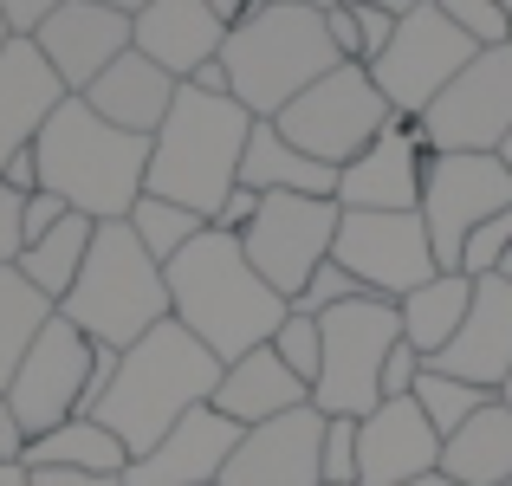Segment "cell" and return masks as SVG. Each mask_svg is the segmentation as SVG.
Masks as SVG:
<instances>
[{
    "instance_id": "cell-1",
    "label": "cell",
    "mask_w": 512,
    "mask_h": 486,
    "mask_svg": "<svg viewBox=\"0 0 512 486\" xmlns=\"http://www.w3.org/2000/svg\"><path fill=\"white\" fill-rule=\"evenodd\" d=\"M163 279H169V318L182 324V331H195L221 363L273 344V331L292 312V299H279V292L253 273L247 247H240L234 234H221V227L188 240L163 266Z\"/></svg>"
},
{
    "instance_id": "cell-2",
    "label": "cell",
    "mask_w": 512,
    "mask_h": 486,
    "mask_svg": "<svg viewBox=\"0 0 512 486\" xmlns=\"http://www.w3.org/2000/svg\"><path fill=\"white\" fill-rule=\"evenodd\" d=\"M221 370L227 363L214 357L195 331H182L175 318H163L150 337H137V344L117 357L111 396L98 402V422L111 428L130 448V461H137V454H150L182 415H195L201 402H214Z\"/></svg>"
},
{
    "instance_id": "cell-3",
    "label": "cell",
    "mask_w": 512,
    "mask_h": 486,
    "mask_svg": "<svg viewBox=\"0 0 512 486\" xmlns=\"http://www.w3.org/2000/svg\"><path fill=\"white\" fill-rule=\"evenodd\" d=\"M33 156H39V188H52L85 221H130V208L150 188V137L104 124L85 98H65L46 117Z\"/></svg>"
},
{
    "instance_id": "cell-4",
    "label": "cell",
    "mask_w": 512,
    "mask_h": 486,
    "mask_svg": "<svg viewBox=\"0 0 512 486\" xmlns=\"http://www.w3.org/2000/svg\"><path fill=\"white\" fill-rule=\"evenodd\" d=\"M247 137H253V111L240 98H214L201 85H182L163 130L150 137V188L143 195L182 201L201 221H214V208L240 188Z\"/></svg>"
},
{
    "instance_id": "cell-5",
    "label": "cell",
    "mask_w": 512,
    "mask_h": 486,
    "mask_svg": "<svg viewBox=\"0 0 512 486\" xmlns=\"http://www.w3.org/2000/svg\"><path fill=\"white\" fill-rule=\"evenodd\" d=\"M221 65H227V91L253 117H279L299 91H312L344 59L325 33V13L286 7V0H260V7H247L227 26Z\"/></svg>"
},
{
    "instance_id": "cell-6",
    "label": "cell",
    "mask_w": 512,
    "mask_h": 486,
    "mask_svg": "<svg viewBox=\"0 0 512 486\" xmlns=\"http://www.w3.org/2000/svg\"><path fill=\"white\" fill-rule=\"evenodd\" d=\"M59 312L91 337V344L130 350L137 337H150L156 324L169 318V279L163 266L150 260L130 221H98V240L85 253V273L78 286L59 299Z\"/></svg>"
},
{
    "instance_id": "cell-7",
    "label": "cell",
    "mask_w": 512,
    "mask_h": 486,
    "mask_svg": "<svg viewBox=\"0 0 512 486\" xmlns=\"http://www.w3.org/2000/svg\"><path fill=\"white\" fill-rule=\"evenodd\" d=\"M318 324H325V363H318V383H312V409L363 422L383 402V363L402 344V312H396V299H370L363 292V299L325 312Z\"/></svg>"
},
{
    "instance_id": "cell-8",
    "label": "cell",
    "mask_w": 512,
    "mask_h": 486,
    "mask_svg": "<svg viewBox=\"0 0 512 486\" xmlns=\"http://www.w3.org/2000/svg\"><path fill=\"white\" fill-rule=\"evenodd\" d=\"M273 124L292 150H305L312 162H325V169H344V162H357L389 124H396V111H389V98L376 91L370 65H338V72H325L312 91H299Z\"/></svg>"
},
{
    "instance_id": "cell-9",
    "label": "cell",
    "mask_w": 512,
    "mask_h": 486,
    "mask_svg": "<svg viewBox=\"0 0 512 486\" xmlns=\"http://www.w3.org/2000/svg\"><path fill=\"white\" fill-rule=\"evenodd\" d=\"M474 52H480L474 39H467L435 0H422L415 13L396 20V39H389L383 59L370 65V78H376V91L389 98L396 117H422L428 104H435L441 91L474 65Z\"/></svg>"
},
{
    "instance_id": "cell-10",
    "label": "cell",
    "mask_w": 512,
    "mask_h": 486,
    "mask_svg": "<svg viewBox=\"0 0 512 486\" xmlns=\"http://www.w3.org/2000/svg\"><path fill=\"white\" fill-rule=\"evenodd\" d=\"M500 208H512V169H506L500 156H474V150L428 156L422 221H428V240H435L441 273H461L467 240H474Z\"/></svg>"
},
{
    "instance_id": "cell-11",
    "label": "cell",
    "mask_w": 512,
    "mask_h": 486,
    "mask_svg": "<svg viewBox=\"0 0 512 486\" xmlns=\"http://www.w3.org/2000/svg\"><path fill=\"white\" fill-rule=\"evenodd\" d=\"M344 208L331 195H266L253 227L240 234L253 273L279 292V299H299L305 279L331 260V240H338Z\"/></svg>"
},
{
    "instance_id": "cell-12",
    "label": "cell",
    "mask_w": 512,
    "mask_h": 486,
    "mask_svg": "<svg viewBox=\"0 0 512 486\" xmlns=\"http://www.w3.org/2000/svg\"><path fill=\"white\" fill-rule=\"evenodd\" d=\"M331 260H338L370 299H409L415 286H428V279L441 273L422 208H409V214H350L344 208Z\"/></svg>"
},
{
    "instance_id": "cell-13",
    "label": "cell",
    "mask_w": 512,
    "mask_h": 486,
    "mask_svg": "<svg viewBox=\"0 0 512 486\" xmlns=\"http://www.w3.org/2000/svg\"><path fill=\"white\" fill-rule=\"evenodd\" d=\"M85 383H91V337L65 312H52V324L33 337V350L20 357V370L7 383V409L20 422V435L39 441L59 422L85 415Z\"/></svg>"
},
{
    "instance_id": "cell-14",
    "label": "cell",
    "mask_w": 512,
    "mask_h": 486,
    "mask_svg": "<svg viewBox=\"0 0 512 486\" xmlns=\"http://www.w3.org/2000/svg\"><path fill=\"white\" fill-rule=\"evenodd\" d=\"M422 137L435 156L448 150L500 156V143L512 137V46L474 52V65L422 111Z\"/></svg>"
},
{
    "instance_id": "cell-15",
    "label": "cell",
    "mask_w": 512,
    "mask_h": 486,
    "mask_svg": "<svg viewBox=\"0 0 512 486\" xmlns=\"http://www.w3.org/2000/svg\"><path fill=\"white\" fill-rule=\"evenodd\" d=\"M428 156L435 150H428V137H422V117H396L357 162L338 169V208H350V214H409V208H422Z\"/></svg>"
},
{
    "instance_id": "cell-16",
    "label": "cell",
    "mask_w": 512,
    "mask_h": 486,
    "mask_svg": "<svg viewBox=\"0 0 512 486\" xmlns=\"http://www.w3.org/2000/svg\"><path fill=\"white\" fill-rule=\"evenodd\" d=\"M33 46L46 52V65L59 72V85L78 98L85 85H98V72H111V65L130 52V13L98 7V0H65L59 13L39 20Z\"/></svg>"
},
{
    "instance_id": "cell-17",
    "label": "cell",
    "mask_w": 512,
    "mask_h": 486,
    "mask_svg": "<svg viewBox=\"0 0 512 486\" xmlns=\"http://www.w3.org/2000/svg\"><path fill=\"white\" fill-rule=\"evenodd\" d=\"M318 441H325V415L312 402L292 415H273V422L240 435V448L221 467V486H325L318 480Z\"/></svg>"
},
{
    "instance_id": "cell-18",
    "label": "cell",
    "mask_w": 512,
    "mask_h": 486,
    "mask_svg": "<svg viewBox=\"0 0 512 486\" xmlns=\"http://www.w3.org/2000/svg\"><path fill=\"white\" fill-rule=\"evenodd\" d=\"M240 435H247L240 422H227L214 402H201V409L182 415L150 454H137V461L124 467V486H221V467H227V454L240 448Z\"/></svg>"
},
{
    "instance_id": "cell-19",
    "label": "cell",
    "mask_w": 512,
    "mask_h": 486,
    "mask_svg": "<svg viewBox=\"0 0 512 486\" xmlns=\"http://www.w3.org/2000/svg\"><path fill=\"white\" fill-rule=\"evenodd\" d=\"M422 474H441V435L415 409V396L376 402L357 422V486H409Z\"/></svg>"
},
{
    "instance_id": "cell-20",
    "label": "cell",
    "mask_w": 512,
    "mask_h": 486,
    "mask_svg": "<svg viewBox=\"0 0 512 486\" xmlns=\"http://www.w3.org/2000/svg\"><path fill=\"white\" fill-rule=\"evenodd\" d=\"M130 46H137L150 65H163L175 85H188L201 65L221 59L227 20L208 7V0H150V7L130 20Z\"/></svg>"
},
{
    "instance_id": "cell-21",
    "label": "cell",
    "mask_w": 512,
    "mask_h": 486,
    "mask_svg": "<svg viewBox=\"0 0 512 486\" xmlns=\"http://www.w3.org/2000/svg\"><path fill=\"white\" fill-rule=\"evenodd\" d=\"M65 98H72V91L59 85V72L46 65V52H39L26 33H13L7 52H0V169H7V156L33 150L39 130H46V117L59 111Z\"/></svg>"
},
{
    "instance_id": "cell-22",
    "label": "cell",
    "mask_w": 512,
    "mask_h": 486,
    "mask_svg": "<svg viewBox=\"0 0 512 486\" xmlns=\"http://www.w3.org/2000/svg\"><path fill=\"white\" fill-rule=\"evenodd\" d=\"M435 370L500 396V383L512 376V279H500V273L474 279V312L454 331V344L435 357Z\"/></svg>"
},
{
    "instance_id": "cell-23",
    "label": "cell",
    "mask_w": 512,
    "mask_h": 486,
    "mask_svg": "<svg viewBox=\"0 0 512 486\" xmlns=\"http://www.w3.org/2000/svg\"><path fill=\"white\" fill-rule=\"evenodd\" d=\"M175 91H182V85H175L163 65H150L137 46H130L124 59H117L111 72H98V85H85L78 98H85L104 124L130 130V137H156L163 117H169V104H175Z\"/></svg>"
},
{
    "instance_id": "cell-24",
    "label": "cell",
    "mask_w": 512,
    "mask_h": 486,
    "mask_svg": "<svg viewBox=\"0 0 512 486\" xmlns=\"http://www.w3.org/2000/svg\"><path fill=\"white\" fill-rule=\"evenodd\" d=\"M305 402H312V389H305L299 376L279 363L273 344L234 357V363L221 370V389H214V409H221L227 422H240V428H260V422H273V415L305 409Z\"/></svg>"
},
{
    "instance_id": "cell-25",
    "label": "cell",
    "mask_w": 512,
    "mask_h": 486,
    "mask_svg": "<svg viewBox=\"0 0 512 486\" xmlns=\"http://www.w3.org/2000/svg\"><path fill=\"white\" fill-rule=\"evenodd\" d=\"M240 188H253V195H331L338 201V169L292 150L273 117H253L247 156H240Z\"/></svg>"
},
{
    "instance_id": "cell-26",
    "label": "cell",
    "mask_w": 512,
    "mask_h": 486,
    "mask_svg": "<svg viewBox=\"0 0 512 486\" xmlns=\"http://www.w3.org/2000/svg\"><path fill=\"white\" fill-rule=\"evenodd\" d=\"M441 474L461 486H512V409L500 396L441 441Z\"/></svg>"
},
{
    "instance_id": "cell-27",
    "label": "cell",
    "mask_w": 512,
    "mask_h": 486,
    "mask_svg": "<svg viewBox=\"0 0 512 486\" xmlns=\"http://www.w3.org/2000/svg\"><path fill=\"white\" fill-rule=\"evenodd\" d=\"M396 312H402V344H415L422 363H435L474 312V273H435L409 299H396Z\"/></svg>"
},
{
    "instance_id": "cell-28",
    "label": "cell",
    "mask_w": 512,
    "mask_h": 486,
    "mask_svg": "<svg viewBox=\"0 0 512 486\" xmlns=\"http://www.w3.org/2000/svg\"><path fill=\"white\" fill-rule=\"evenodd\" d=\"M20 461L33 467V474H39V467H59V474H124L130 448L98 422V415H72V422H59L52 435L26 441Z\"/></svg>"
},
{
    "instance_id": "cell-29",
    "label": "cell",
    "mask_w": 512,
    "mask_h": 486,
    "mask_svg": "<svg viewBox=\"0 0 512 486\" xmlns=\"http://www.w3.org/2000/svg\"><path fill=\"white\" fill-rule=\"evenodd\" d=\"M91 240H98V221H85V214H65L59 227H52L46 240H33V247L20 253V273L33 279L39 292H46L52 305L65 299V292L78 286V273H85V253Z\"/></svg>"
},
{
    "instance_id": "cell-30",
    "label": "cell",
    "mask_w": 512,
    "mask_h": 486,
    "mask_svg": "<svg viewBox=\"0 0 512 486\" xmlns=\"http://www.w3.org/2000/svg\"><path fill=\"white\" fill-rule=\"evenodd\" d=\"M52 312H59V305H52L20 266H0V389L13 383L20 357L33 350V337L52 324Z\"/></svg>"
},
{
    "instance_id": "cell-31",
    "label": "cell",
    "mask_w": 512,
    "mask_h": 486,
    "mask_svg": "<svg viewBox=\"0 0 512 486\" xmlns=\"http://www.w3.org/2000/svg\"><path fill=\"white\" fill-rule=\"evenodd\" d=\"M493 402V389H480V383H461V376H448V370H435L428 363L422 376H415V409L428 415V428H435L441 441L454 435V428H467L480 409Z\"/></svg>"
},
{
    "instance_id": "cell-32",
    "label": "cell",
    "mask_w": 512,
    "mask_h": 486,
    "mask_svg": "<svg viewBox=\"0 0 512 486\" xmlns=\"http://www.w3.org/2000/svg\"><path fill=\"white\" fill-rule=\"evenodd\" d=\"M130 234L150 247V260L156 266H169L175 253L188 247V240H201L208 234V221H201L195 208H182V201H163V195H143L137 208H130Z\"/></svg>"
},
{
    "instance_id": "cell-33",
    "label": "cell",
    "mask_w": 512,
    "mask_h": 486,
    "mask_svg": "<svg viewBox=\"0 0 512 486\" xmlns=\"http://www.w3.org/2000/svg\"><path fill=\"white\" fill-rule=\"evenodd\" d=\"M273 350H279V363L312 389L318 383V363H325V324H318L312 312H286V324L273 331Z\"/></svg>"
},
{
    "instance_id": "cell-34",
    "label": "cell",
    "mask_w": 512,
    "mask_h": 486,
    "mask_svg": "<svg viewBox=\"0 0 512 486\" xmlns=\"http://www.w3.org/2000/svg\"><path fill=\"white\" fill-rule=\"evenodd\" d=\"M435 7L448 13L480 52H487V46H512V20L500 13V0H435Z\"/></svg>"
},
{
    "instance_id": "cell-35",
    "label": "cell",
    "mask_w": 512,
    "mask_h": 486,
    "mask_svg": "<svg viewBox=\"0 0 512 486\" xmlns=\"http://www.w3.org/2000/svg\"><path fill=\"white\" fill-rule=\"evenodd\" d=\"M318 480H325V486H357V422H350V415H325Z\"/></svg>"
},
{
    "instance_id": "cell-36",
    "label": "cell",
    "mask_w": 512,
    "mask_h": 486,
    "mask_svg": "<svg viewBox=\"0 0 512 486\" xmlns=\"http://www.w3.org/2000/svg\"><path fill=\"white\" fill-rule=\"evenodd\" d=\"M350 299H363V286L344 273L338 260H325L312 279H305V292L292 299V312H312V318H325V312H338V305H350Z\"/></svg>"
},
{
    "instance_id": "cell-37",
    "label": "cell",
    "mask_w": 512,
    "mask_h": 486,
    "mask_svg": "<svg viewBox=\"0 0 512 486\" xmlns=\"http://www.w3.org/2000/svg\"><path fill=\"white\" fill-rule=\"evenodd\" d=\"M422 370H428L422 350H415V344H396V350H389V363H383V402L415 396V376H422Z\"/></svg>"
},
{
    "instance_id": "cell-38",
    "label": "cell",
    "mask_w": 512,
    "mask_h": 486,
    "mask_svg": "<svg viewBox=\"0 0 512 486\" xmlns=\"http://www.w3.org/2000/svg\"><path fill=\"white\" fill-rule=\"evenodd\" d=\"M357 7V39H363V65H376L383 59V46L396 39V20L402 13H383V7H363V0H350Z\"/></svg>"
},
{
    "instance_id": "cell-39",
    "label": "cell",
    "mask_w": 512,
    "mask_h": 486,
    "mask_svg": "<svg viewBox=\"0 0 512 486\" xmlns=\"http://www.w3.org/2000/svg\"><path fill=\"white\" fill-rule=\"evenodd\" d=\"M65 214H72V208H65V201L52 195V188H39V195H26V208H20V234H26V247H33V240H46L52 227L65 221Z\"/></svg>"
},
{
    "instance_id": "cell-40",
    "label": "cell",
    "mask_w": 512,
    "mask_h": 486,
    "mask_svg": "<svg viewBox=\"0 0 512 486\" xmlns=\"http://www.w3.org/2000/svg\"><path fill=\"white\" fill-rule=\"evenodd\" d=\"M20 208H26V195H13V188L0 182V266H20V253H26Z\"/></svg>"
},
{
    "instance_id": "cell-41",
    "label": "cell",
    "mask_w": 512,
    "mask_h": 486,
    "mask_svg": "<svg viewBox=\"0 0 512 486\" xmlns=\"http://www.w3.org/2000/svg\"><path fill=\"white\" fill-rule=\"evenodd\" d=\"M260 201H266V195H253V188H234V195L214 208V221H208V227H221V234H234V240H240V234L253 227V214H260Z\"/></svg>"
},
{
    "instance_id": "cell-42",
    "label": "cell",
    "mask_w": 512,
    "mask_h": 486,
    "mask_svg": "<svg viewBox=\"0 0 512 486\" xmlns=\"http://www.w3.org/2000/svg\"><path fill=\"white\" fill-rule=\"evenodd\" d=\"M59 7H65V0H0L7 26H13V33H26V39H33L39 20H46V13H59Z\"/></svg>"
},
{
    "instance_id": "cell-43",
    "label": "cell",
    "mask_w": 512,
    "mask_h": 486,
    "mask_svg": "<svg viewBox=\"0 0 512 486\" xmlns=\"http://www.w3.org/2000/svg\"><path fill=\"white\" fill-rule=\"evenodd\" d=\"M0 182H7L13 195H39V156H33V150L7 156V169H0Z\"/></svg>"
},
{
    "instance_id": "cell-44",
    "label": "cell",
    "mask_w": 512,
    "mask_h": 486,
    "mask_svg": "<svg viewBox=\"0 0 512 486\" xmlns=\"http://www.w3.org/2000/svg\"><path fill=\"white\" fill-rule=\"evenodd\" d=\"M33 486H124V474H59V467H39Z\"/></svg>"
},
{
    "instance_id": "cell-45",
    "label": "cell",
    "mask_w": 512,
    "mask_h": 486,
    "mask_svg": "<svg viewBox=\"0 0 512 486\" xmlns=\"http://www.w3.org/2000/svg\"><path fill=\"white\" fill-rule=\"evenodd\" d=\"M26 454V435H20V422H13V409H7V389H0V461H20Z\"/></svg>"
},
{
    "instance_id": "cell-46",
    "label": "cell",
    "mask_w": 512,
    "mask_h": 486,
    "mask_svg": "<svg viewBox=\"0 0 512 486\" xmlns=\"http://www.w3.org/2000/svg\"><path fill=\"white\" fill-rule=\"evenodd\" d=\"M0 486H33V467L26 461H0Z\"/></svg>"
},
{
    "instance_id": "cell-47",
    "label": "cell",
    "mask_w": 512,
    "mask_h": 486,
    "mask_svg": "<svg viewBox=\"0 0 512 486\" xmlns=\"http://www.w3.org/2000/svg\"><path fill=\"white\" fill-rule=\"evenodd\" d=\"M208 7H214V13H221V20H227V26H234V20H240V13H247V7H260V0H208Z\"/></svg>"
},
{
    "instance_id": "cell-48",
    "label": "cell",
    "mask_w": 512,
    "mask_h": 486,
    "mask_svg": "<svg viewBox=\"0 0 512 486\" xmlns=\"http://www.w3.org/2000/svg\"><path fill=\"white\" fill-rule=\"evenodd\" d=\"M363 7H383V13H415L422 0H363Z\"/></svg>"
},
{
    "instance_id": "cell-49",
    "label": "cell",
    "mask_w": 512,
    "mask_h": 486,
    "mask_svg": "<svg viewBox=\"0 0 512 486\" xmlns=\"http://www.w3.org/2000/svg\"><path fill=\"white\" fill-rule=\"evenodd\" d=\"M98 7H117V13H130V20H137V13L150 7V0H98Z\"/></svg>"
},
{
    "instance_id": "cell-50",
    "label": "cell",
    "mask_w": 512,
    "mask_h": 486,
    "mask_svg": "<svg viewBox=\"0 0 512 486\" xmlns=\"http://www.w3.org/2000/svg\"><path fill=\"white\" fill-rule=\"evenodd\" d=\"M286 7H312V13H331V7H344V0H286Z\"/></svg>"
},
{
    "instance_id": "cell-51",
    "label": "cell",
    "mask_w": 512,
    "mask_h": 486,
    "mask_svg": "<svg viewBox=\"0 0 512 486\" xmlns=\"http://www.w3.org/2000/svg\"><path fill=\"white\" fill-rule=\"evenodd\" d=\"M409 486H461V480H448V474H422V480H409Z\"/></svg>"
},
{
    "instance_id": "cell-52",
    "label": "cell",
    "mask_w": 512,
    "mask_h": 486,
    "mask_svg": "<svg viewBox=\"0 0 512 486\" xmlns=\"http://www.w3.org/2000/svg\"><path fill=\"white\" fill-rule=\"evenodd\" d=\"M493 273H500V279H512V247L500 253V266H493Z\"/></svg>"
},
{
    "instance_id": "cell-53",
    "label": "cell",
    "mask_w": 512,
    "mask_h": 486,
    "mask_svg": "<svg viewBox=\"0 0 512 486\" xmlns=\"http://www.w3.org/2000/svg\"><path fill=\"white\" fill-rule=\"evenodd\" d=\"M7 39H13V26H7V13H0V52H7Z\"/></svg>"
},
{
    "instance_id": "cell-54",
    "label": "cell",
    "mask_w": 512,
    "mask_h": 486,
    "mask_svg": "<svg viewBox=\"0 0 512 486\" xmlns=\"http://www.w3.org/2000/svg\"><path fill=\"white\" fill-rule=\"evenodd\" d=\"M500 402H506V409H512V376H506V383H500Z\"/></svg>"
},
{
    "instance_id": "cell-55",
    "label": "cell",
    "mask_w": 512,
    "mask_h": 486,
    "mask_svg": "<svg viewBox=\"0 0 512 486\" xmlns=\"http://www.w3.org/2000/svg\"><path fill=\"white\" fill-rule=\"evenodd\" d=\"M500 162H506V169H512V137H506V143H500Z\"/></svg>"
},
{
    "instance_id": "cell-56",
    "label": "cell",
    "mask_w": 512,
    "mask_h": 486,
    "mask_svg": "<svg viewBox=\"0 0 512 486\" xmlns=\"http://www.w3.org/2000/svg\"><path fill=\"white\" fill-rule=\"evenodd\" d=\"M500 13H506V20H512V0H500Z\"/></svg>"
}]
</instances>
